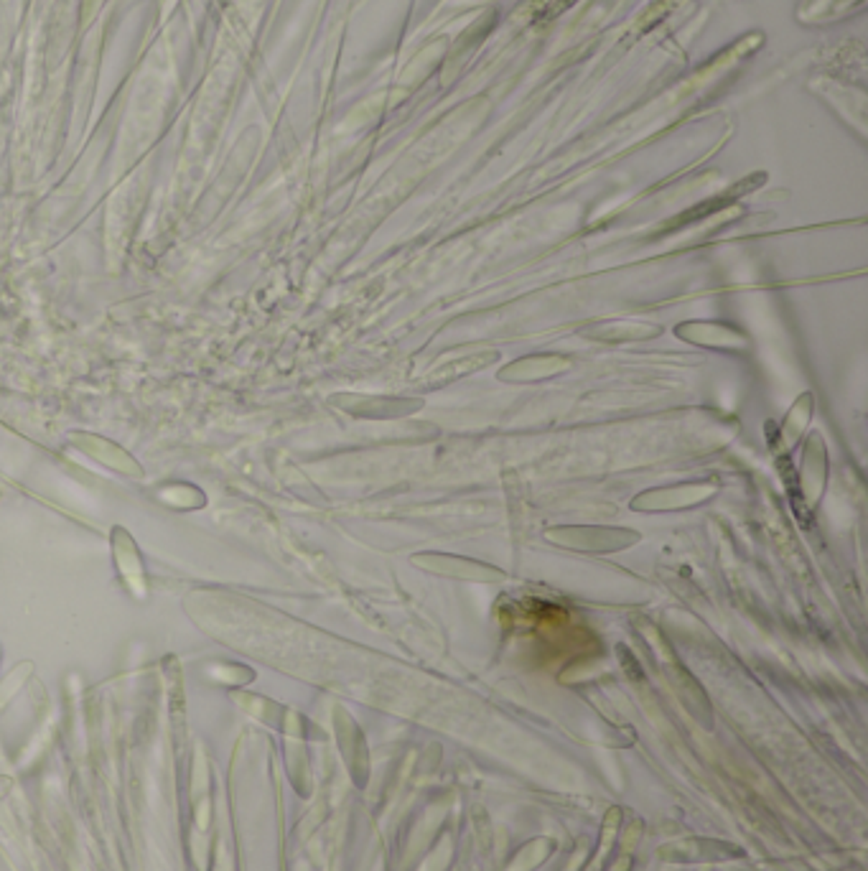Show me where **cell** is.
I'll return each instance as SVG.
<instances>
[{"label":"cell","instance_id":"cell-3","mask_svg":"<svg viewBox=\"0 0 868 871\" xmlns=\"http://www.w3.org/2000/svg\"><path fill=\"white\" fill-rule=\"evenodd\" d=\"M570 362L566 357H558V355H538V357H527V360L515 362L512 367H507L502 377L505 380H535V377H548L560 373L563 367H568Z\"/></svg>","mask_w":868,"mask_h":871},{"label":"cell","instance_id":"cell-1","mask_svg":"<svg viewBox=\"0 0 868 871\" xmlns=\"http://www.w3.org/2000/svg\"><path fill=\"white\" fill-rule=\"evenodd\" d=\"M555 543L584 548V551H619L637 543L634 530H619V527H558L548 533Z\"/></svg>","mask_w":868,"mask_h":871},{"label":"cell","instance_id":"cell-4","mask_svg":"<svg viewBox=\"0 0 868 871\" xmlns=\"http://www.w3.org/2000/svg\"><path fill=\"white\" fill-rule=\"evenodd\" d=\"M418 400H385V398H377V400H364L360 406H346L352 413H360V416H370V418H388V416H403L405 410H413L418 408Z\"/></svg>","mask_w":868,"mask_h":871},{"label":"cell","instance_id":"cell-2","mask_svg":"<svg viewBox=\"0 0 868 871\" xmlns=\"http://www.w3.org/2000/svg\"><path fill=\"white\" fill-rule=\"evenodd\" d=\"M434 561H423L418 556L420 566L431 569V571L438 573H451V576H461V579H477V581H497L502 579V571L497 569H489L484 563H474V561H461V558L453 556H428Z\"/></svg>","mask_w":868,"mask_h":871}]
</instances>
